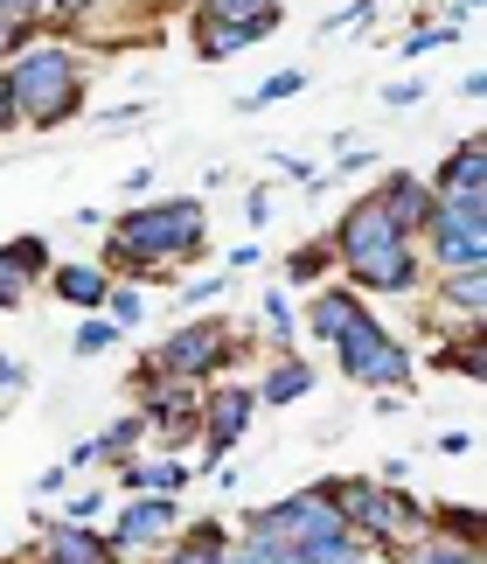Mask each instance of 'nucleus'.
Returning a JSON list of instances; mask_svg holds the SVG:
<instances>
[{"instance_id":"obj_24","label":"nucleus","mask_w":487,"mask_h":564,"mask_svg":"<svg viewBox=\"0 0 487 564\" xmlns=\"http://www.w3.org/2000/svg\"><path fill=\"white\" fill-rule=\"evenodd\" d=\"M119 341H126V328H119V321H105V314H84V321H77V335H71V356H77V362H98V356H112Z\"/></svg>"},{"instance_id":"obj_8","label":"nucleus","mask_w":487,"mask_h":564,"mask_svg":"<svg viewBox=\"0 0 487 564\" xmlns=\"http://www.w3.org/2000/svg\"><path fill=\"white\" fill-rule=\"evenodd\" d=\"M251 419H258V390L251 383H209L203 390V411H195V446H203V467L195 474H216L230 460V453L244 446V432H251Z\"/></svg>"},{"instance_id":"obj_35","label":"nucleus","mask_w":487,"mask_h":564,"mask_svg":"<svg viewBox=\"0 0 487 564\" xmlns=\"http://www.w3.org/2000/svg\"><path fill=\"white\" fill-rule=\"evenodd\" d=\"M29 293H35V279L21 272L8 251H0V314H14V307H21V300H29Z\"/></svg>"},{"instance_id":"obj_51","label":"nucleus","mask_w":487,"mask_h":564,"mask_svg":"<svg viewBox=\"0 0 487 564\" xmlns=\"http://www.w3.org/2000/svg\"><path fill=\"white\" fill-rule=\"evenodd\" d=\"M369 564H383V557H369Z\"/></svg>"},{"instance_id":"obj_31","label":"nucleus","mask_w":487,"mask_h":564,"mask_svg":"<svg viewBox=\"0 0 487 564\" xmlns=\"http://www.w3.org/2000/svg\"><path fill=\"white\" fill-rule=\"evenodd\" d=\"M258 0H195V21L188 29H230V21H251Z\"/></svg>"},{"instance_id":"obj_39","label":"nucleus","mask_w":487,"mask_h":564,"mask_svg":"<svg viewBox=\"0 0 487 564\" xmlns=\"http://www.w3.org/2000/svg\"><path fill=\"white\" fill-rule=\"evenodd\" d=\"M244 224H251V230L272 224V182H258L251 195H244Z\"/></svg>"},{"instance_id":"obj_32","label":"nucleus","mask_w":487,"mask_h":564,"mask_svg":"<svg viewBox=\"0 0 487 564\" xmlns=\"http://www.w3.org/2000/svg\"><path fill=\"white\" fill-rule=\"evenodd\" d=\"M446 42H459L453 21H418V29L397 42V56H432V50H446Z\"/></svg>"},{"instance_id":"obj_3","label":"nucleus","mask_w":487,"mask_h":564,"mask_svg":"<svg viewBox=\"0 0 487 564\" xmlns=\"http://www.w3.org/2000/svg\"><path fill=\"white\" fill-rule=\"evenodd\" d=\"M0 77H8L14 119L29 126V133H63V126L84 112V98H91V56L56 29L21 42V50L0 63Z\"/></svg>"},{"instance_id":"obj_11","label":"nucleus","mask_w":487,"mask_h":564,"mask_svg":"<svg viewBox=\"0 0 487 564\" xmlns=\"http://www.w3.org/2000/svg\"><path fill=\"white\" fill-rule=\"evenodd\" d=\"M397 237H404V230H397L390 216L376 209V195H356V203H348V209L335 216V230H327L321 245L335 251V272H342L348 258H369V251H383V245H397Z\"/></svg>"},{"instance_id":"obj_36","label":"nucleus","mask_w":487,"mask_h":564,"mask_svg":"<svg viewBox=\"0 0 487 564\" xmlns=\"http://www.w3.org/2000/svg\"><path fill=\"white\" fill-rule=\"evenodd\" d=\"M42 29H35V21L29 14H14V8H0V63H8L14 50H21V42H35Z\"/></svg>"},{"instance_id":"obj_37","label":"nucleus","mask_w":487,"mask_h":564,"mask_svg":"<svg viewBox=\"0 0 487 564\" xmlns=\"http://www.w3.org/2000/svg\"><path fill=\"white\" fill-rule=\"evenodd\" d=\"M383 105H390V112H411V105H425V84L397 77V84H383Z\"/></svg>"},{"instance_id":"obj_2","label":"nucleus","mask_w":487,"mask_h":564,"mask_svg":"<svg viewBox=\"0 0 487 564\" xmlns=\"http://www.w3.org/2000/svg\"><path fill=\"white\" fill-rule=\"evenodd\" d=\"M203 258H209V203L203 195H147L126 216H112L98 265L112 279H126V286H147V279H182Z\"/></svg>"},{"instance_id":"obj_40","label":"nucleus","mask_w":487,"mask_h":564,"mask_svg":"<svg viewBox=\"0 0 487 564\" xmlns=\"http://www.w3.org/2000/svg\"><path fill=\"white\" fill-rule=\"evenodd\" d=\"M369 167H376V154H369V147H342V161L327 167V182H342V175H369Z\"/></svg>"},{"instance_id":"obj_30","label":"nucleus","mask_w":487,"mask_h":564,"mask_svg":"<svg viewBox=\"0 0 487 564\" xmlns=\"http://www.w3.org/2000/svg\"><path fill=\"white\" fill-rule=\"evenodd\" d=\"M98 8H112V0H42V29H84V21H91Z\"/></svg>"},{"instance_id":"obj_41","label":"nucleus","mask_w":487,"mask_h":564,"mask_svg":"<svg viewBox=\"0 0 487 564\" xmlns=\"http://www.w3.org/2000/svg\"><path fill=\"white\" fill-rule=\"evenodd\" d=\"M467 453H474V432L467 425H446V432H439V460H467Z\"/></svg>"},{"instance_id":"obj_27","label":"nucleus","mask_w":487,"mask_h":564,"mask_svg":"<svg viewBox=\"0 0 487 564\" xmlns=\"http://www.w3.org/2000/svg\"><path fill=\"white\" fill-rule=\"evenodd\" d=\"M306 91V70H272L258 84V91H244L237 98V112H264V105H279V98H300Z\"/></svg>"},{"instance_id":"obj_13","label":"nucleus","mask_w":487,"mask_h":564,"mask_svg":"<svg viewBox=\"0 0 487 564\" xmlns=\"http://www.w3.org/2000/svg\"><path fill=\"white\" fill-rule=\"evenodd\" d=\"M425 182H432L439 203H487V140H480V133L453 140Z\"/></svg>"},{"instance_id":"obj_49","label":"nucleus","mask_w":487,"mask_h":564,"mask_svg":"<svg viewBox=\"0 0 487 564\" xmlns=\"http://www.w3.org/2000/svg\"><path fill=\"white\" fill-rule=\"evenodd\" d=\"M459 98L480 105V98H487V77H480V70H467V77H459Z\"/></svg>"},{"instance_id":"obj_42","label":"nucleus","mask_w":487,"mask_h":564,"mask_svg":"<svg viewBox=\"0 0 487 564\" xmlns=\"http://www.w3.org/2000/svg\"><path fill=\"white\" fill-rule=\"evenodd\" d=\"M140 119H147V105H112V112H105L98 126H105V133H132Z\"/></svg>"},{"instance_id":"obj_33","label":"nucleus","mask_w":487,"mask_h":564,"mask_svg":"<svg viewBox=\"0 0 487 564\" xmlns=\"http://www.w3.org/2000/svg\"><path fill=\"white\" fill-rule=\"evenodd\" d=\"M376 14H383V0H348L342 14H327V21H321V35H356V29H369Z\"/></svg>"},{"instance_id":"obj_44","label":"nucleus","mask_w":487,"mask_h":564,"mask_svg":"<svg viewBox=\"0 0 487 564\" xmlns=\"http://www.w3.org/2000/svg\"><path fill=\"white\" fill-rule=\"evenodd\" d=\"M63 467H71V474H91V467H105V460H98V440H77V446H71V460H63Z\"/></svg>"},{"instance_id":"obj_20","label":"nucleus","mask_w":487,"mask_h":564,"mask_svg":"<svg viewBox=\"0 0 487 564\" xmlns=\"http://www.w3.org/2000/svg\"><path fill=\"white\" fill-rule=\"evenodd\" d=\"M425 362H432L439 377H467V383H480V377H487V335H480V321H467L453 349H432Z\"/></svg>"},{"instance_id":"obj_15","label":"nucleus","mask_w":487,"mask_h":564,"mask_svg":"<svg viewBox=\"0 0 487 564\" xmlns=\"http://www.w3.org/2000/svg\"><path fill=\"white\" fill-rule=\"evenodd\" d=\"M279 29H285V8H279V0H258L251 21H230V29H188V35H195V56H203V63H224V56L251 50V42L279 35Z\"/></svg>"},{"instance_id":"obj_6","label":"nucleus","mask_w":487,"mask_h":564,"mask_svg":"<svg viewBox=\"0 0 487 564\" xmlns=\"http://www.w3.org/2000/svg\"><path fill=\"white\" fill-rule=\"evenodd\" d=\"M418 258L432 272H480L487 265V203H432L418 230Z\"/></svg>"},{"instance_id":"obj_5","label":"nucleus","mask_w":487,"mask_h":564,"mask_svg":"<svg viewBox=\"0 0 487 564\" xmlns=\"http://www.w3.org/2000/svg\"><path fill=\"white\" fill-rule=\"evenodd\" d=\"M251 356V341H244L224 314H203V321H182L174 335H161L147 349V362L161 377H182V383H195V390H209V383H224V370L230 362H244Z\"/></svg>"},{"instance_id":"obj_10","label":"nucleus","mask_w":487,"mask_h":564,"mask_svg":"<svg viewBox=\"0 0 487 564\" xmlns=\"http://www.w3.org/2000/svg\"><path fill=\"white\" fill-rule=\"evenodd\" d=\"M342 286L362 293V300H418V293H425V258H418V237H397V245L369 251V258H348V265H342Z\"/></svg>"},{"instance_id":"obj_1","label":"nucleus","mask_w":487,"mask_h":564,"mask_svg":"<svg viewBox=\"0 0 487 564\" xmlns=\"http://www.w3.org/2000/svg\"><path fill=\"white\" fill-rule=\"evenodd\" d=\"M300 335L327 341L335 370L356 383V390H369V398H404L411 377H418V349L397 328H383V314H376L362 293H348L342 279H327V286L306 293Z\"/></svg>"},{"instance_id":"obj_21","label":"nucleus","mask_w":487,"mask_h":564,"mask_svg":"<svg viewBox=\"0 0 487 564\" xmlns=\"http://www.w3.org/2000/svg\"><path fill=\"white\" fill-rule=\"evenodd\" d=\"M258 314H264V335H272V356H293L300 349V307L285 300V286H264Z\"/></svg>"},{"instance_id":"obj_12","label":"nucleus","mask_w":487,"mask_h":564,"mask_svg":"<svg viewBox=\"0 0 487 564\" xmlns=\"http://www.w3.org/2000/svg\"><path fill=\"white\" fill-rule=\"evenodd\" d=\"M35 557L42 564H119L112 536H105L98 523H56L50 509H35Z\"/></svg>"},{"instance_id":"obj_45","label":"nucleus","mask_w":487,"mask_h":564,"mask_svg":"<svg viewBox=\"0 0 487 564\" xmlns=\"http://www.w3.org/2000/svg\"><path fill=\"white\" fill-rule=\"evenodd\" d=\"M21 133V119H14V91H8V77H0V140Z\"/></svg>"},{"instance_id":"obj_48","label":"nucleus","mask_w":487,"mask_h":564,"mask_svg":"<svg viewBox=\"0 0 487 564\" xmlns=\"http://www.w3.org/2000/svg\"><path fill=\"white\" fill-rule=\"evenodd\" d=\"M487 8V0H453V8H446V21H453V29H467V21Z\"/></svg>"},{"instance_id":"obj_26","label":"nucleus","mask_w":487,"mask_h":564,"mask_svg":"<svg viewBox=\"0 0 487 564\" xmlns=\"http://www.w3.org/2000/svg\"><path fill=\"white\" fill-rule=\"evenodd\" d=\"M0 251H8L14 265L35 279V286H42V279H50V265H56V258H50V237H42V230H21V237H8Z\"/></svg>"},{"instance_id":"obj_14","label":"nucleus","mask_w":487,"mask_h":564,"mask_svg":"<svg viewBox=\"0 0 487 564\" xmlns=\"http://www.w3.org/2000/svg\"><path fill=\"white\" fill-rule=\"evenodd\" d=\"M369 195H376V209H383V216H390V224L404 230V237L425 230V216H432V203H439L432 182L418 175V167H383V182H376Z\"/></svg>"},{"instance_id":"obj_34","label":"nucleus","mask_w":487,"mask_h":564,"mask_svg":"<svg viewBox=\"0 0 487 564\" xmlns=\"http://www.w3.org/2000/svg\"><path fill=\"white\" fill-rule=\"evenodd\" d=\"M105 509H112V502H105V488H77L71 502L56 509V523H105Z\"/></svg>"},{"instance_id":"obj_28","label":"nucleus","mask_w":487,"mask_h":564,"mask_svg":"<svg viewBox=\"0 0 487 564\" xmlns=\"http://www.w3.org/2000/svg\"><path fill=\"white\" fill-rule=\"evenodd\" d=\"M105 321H119V328L132 335L147 321V293L140 286H126V279H112V293H105Z\"/></svg>"},{"instance_id":"obj_4","label":"nucleus","mask_w":487,"mask_h":564,"mask_svg":"<svg viewBox=\"0 0 487 564\" xmlns=\"http://www.w3.org/2000/svg\"><path fill=\"white\" fill-rule=\"evenodd\" d=\"M321 488H327V502H335L342 530L362 536L383 564L404 557V551H418L432 536V509L418 502V495H404V488H383L376 474H327Z\"/></svg>"},{"instance_id":"obj_43","label":"nucleus","mask_w":487,"mask_h":564,"mask_svg":"<svg viewBox=\"0 0 487 564\" xmlns=\"http://www.w3.org/2000/svg\"><path fill=\"white\" fill-rule=\"evenodd\" d=\"M63 488H71V467H42L35 474V495H42V502H56Z\"/></svg>"},{"instance_id":"obj_16","label":"nucleus","mask_w":487,"mask_h":564,"mask_svg":"<svg viewBox=\"0 0 487 564\" xmlns=\"http://www.w3.org/2000/svg\"><path fill=\"white\" fill-rule=\"evenodd\" d=\"M230 536H237V530L224 523V516H188V523L174 530L161 551H153V564H224Z\"/></svg>"},{"instance_id":"obj_50","label":"nucleus","mask_w":487,"mask_h":564,"mask_svg":"<svg viewBox=\"0 0 487 564\" xmlns=\"http://www.w3.org/2000/svg\"><path fill=\"white\" fill-rule=\"evenodd\" d=\"M251 265H258V245H237V251H230V265H224V272H251Z\"/></svg>"},{"instance_id":"obj_38","label":"nucleus","mask_w":487,"mask_h":564,"mask_svg":"<svg viewBox=\"0 0 487 564\" xmlns=\"http://www.w3.org/2000/svg\"><path fill=\"white\" fill-rule=\"evenodd\" d=\"M224 293H230V272H216V279H188V286H182L188 307H209V300H224Z\"/></svg>"},{"instance_id":"obj_23","label":"nucleus","mask_w":487,"mask_h":564,"mask_svg":"<svg viewBox=\"0 0 487 564\" xmlns=\"http://www.w3.org/2000/svg\"><path fill=\"white\" fill-rule=\"evenodd\" d=\"M425 509H432V536L480 551V509H474V502H425Z\"/></svg>"},{"instance_id":"obj_9","label":"nucleus","mask_w":487,"mask_h":564,"mask_svg":"<svg viewBox=\"0 0 487 564\" xmlns=\"http://www.w3.org/2000/svg\"><path fill=\"white\" fill-rule=\"evenodd\" d=\"M182 523H188L182 495H119V502H112V530H105V536H112V551L126 564V557H153Z\"/></svg>"},{"instance_id":"obj_47","label":"nucleus","mask_w":487,"mask_h":564,"mask_svg":"<svg viewBox=\"0 0 487 564\" xmlns=\"http://www.w3.org/2000/svg\"><path fill=\"white\" fill-rule=\"evenodd\" d=\"M126 195H132V203H147V195H153V167H132V175H126Z\"/></svg>"},{"instance_id":"obj_29","label":"nucleus","mask_w":487,"mask_h":564,"mask_svg":"<svg viewBox=\"0 0 487 564\" xmlns=\"http://www.w3.org/2000/svg\"><path fill=\"white\" fill-rule=\"evenodd\" d=\"M390 564H480V551H474V544H446V536H425L418 551L390 557Z\"/></svg>"},{"instance_id":"obj_7","label":"nucleus","mask_w":487,"mask_h":564,"mask_svg":"<svg viewBox=\"0 0 487 564\" xmlns=\"http://www.w3.org/2000/svg\"><path fill=\"white\" fill-rule=\"evenodd\" d=\"M244 536H264V544H293V551H314L327 536H342V516L327 502V488H300V495H279L264 509H244Z\"/></svg>"},{"instance_id":"obj_46","label":"nucleus","mask_w":487,"mask_h":564,"mask_svg":"<svg viewBox=\"0 0 487 564\" xmlns=\"http://www.w3.org/2000/svg\"><path fill=\"white\" fill-rule=\"evenodd\" d=\"M0 390H29V370H21L14 356H0Z\"/></svg>"},{"instance_id":"obj_18","label":"nucleus","mask_w":487,"mask_h":564,"mask_svg":"<svg viewBox=\"0 0 487 564\" xmlns=\"http://www.w3.org/2000/svg\"><path fill=\"white\" fill-rule=\"evenodd\" d=\"M314 383H321V370H314L300 349H293V356H272V362H264V377H258V411H264V404L285 411V404L314 398Z\"/></svg>"},{"instance_id":"obj_25","label":"nucleus","mask_w":487,"mask_h":564,"mask_svg":"<svg viewBox=\"0 0 487 564\" xmlns=\"http://www.w3.org/2000/svg\"><path fill=\"white\" fill-rule=\"evenodd\" d=\"M140 446H147V425L132 419V411H126V419H112V425L98 432V460H105V467H119V460H132V453H140Z\"/></svg>"},{"instance_id":"obj_17","label":"nucleus","mask_w":487,"mask_h":564,"mask_svg":"<svg viewBox=\"0 0 487 564\" xmlns=\"http://www.w3.org/2000/svg\"><path fill=\"white\" fill-rule=\"evenodd\" d=\"M50 300H63V307L77 314H105V293H112V272L98 265V258H63V265H50Z\"/></svg>"},{"instance_id":"obj_19","label":"nucleus","mask_w":487,"mask_h":564,"mask_svg":"<svg viewBox=\"0 0 487 564\" xmlns=\"http://www.w3.org/2000/svg\"><path fill=\"white\" fill-rule=\"evenodd\" d=\"M425 293H432V314L480 321V314H487V265H480V272H432Z\"/></svg>"},{"instance_id":"obj_22","label":"nucleus","mask_w":487,"mask_h":564,"mask_svg":"<svg viewBox=\"0 0 487 564\" xmlns=\"http://www.w3.org/2000/svg\"><path fill=\"white\" fill-rule=\"evenodd\" d=\"M327 272H335V251H327L321 237H306V245L285 251V286H327Z\"/></svg>"}]
</instances>
